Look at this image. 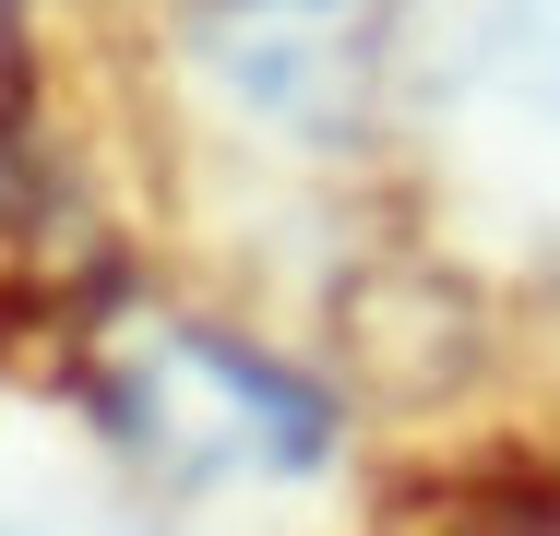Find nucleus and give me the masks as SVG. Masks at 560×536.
<instances>
[{
  "mask_svg": "<svg viewBox=\"0 0 560 536\" xmlns=\"http://www.w3.org/2000/svg\"><path fill=\"white\" fill-rule=\"evenodd\" d=\"M0 536H108V525H84L60 501H0Z\"/></svg>",
  "mask_w": 560,
  "mask_h": 536,
  "instance_id": "nucleus-4",
  "label": "nucleus"
},
{
  "mask_svg": "<svg viewBox=\"0 0 560 536\" xmlns=\"http://www.w3.org/2000/svg\"><path fill=\"white\" fill-rule=\"evenodd\" d=\"M108 429L179 477H287L323 453V406L275 382L250 346H215L191 322H155L108 358Z\"/></svg>",
  "mask_w": 560,
  "mask_h": 536,
  "instance_id": "nucleus-1",
  "label": "nucleus"
},
{
  "mask_svg": "<svg viewBox=\"0 0 560 536\" xmlns=\"http://www.w3.org/2000/svg\"><path fill=\"white\" fill-rule=\"evenodd\" d=\"M501 48L525 72V96L560 107V0H501Z\"/></svg>",
  "mask_w": 560,
  "mask_h": 536,
  "instance_id": "nucleus-3",
  "label": "nucleus"
},
{
  "mask_svg": "<svg viewBox=\"0 0 560 536\" xmlns=\"http://www.w3.org/2000/svg\"><path fill=\"white\" fill-rule=\"evenodd\" d=\"M382 36H394V0H203L191 12L215 96L287 143H346L370 119Z\"/></svg>",
  "mask_w": 560,
  "mask_h": 536,
  "instance_id": "nucleus-2",
  "label": "nucleus"
}]
</instances>
